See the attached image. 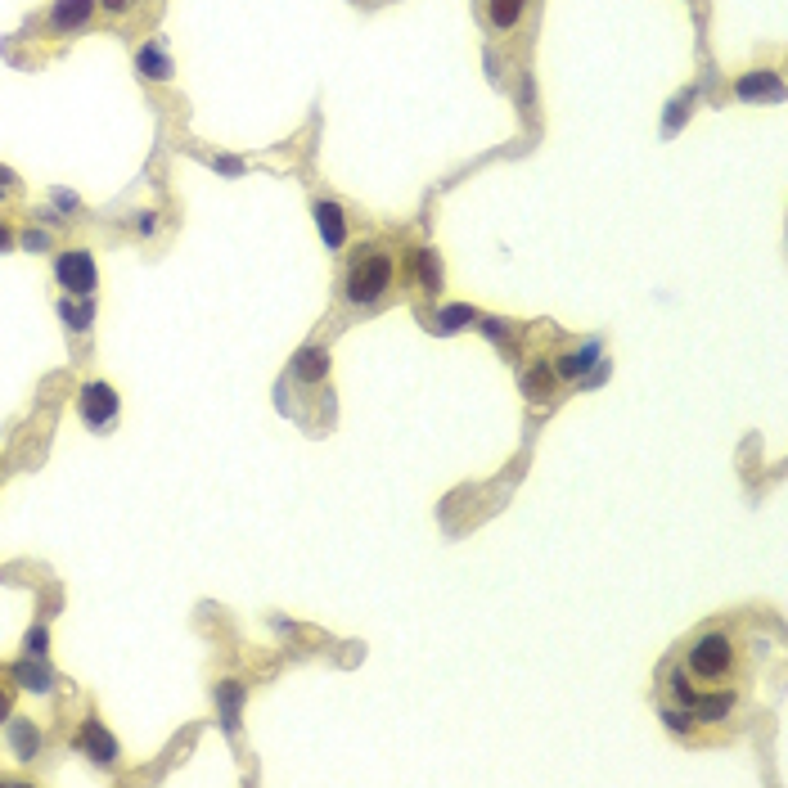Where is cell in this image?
<instances>
[{
    "instance_id": "6da1fadb",
    "label": "cell",
    "mask_w": 788,
    "mask_h": 788,
    "mask_svg": "<svg viewBox=\"0 0 788 788\" xmlns=\"http://www.w3.org/2000/svg\"><path fill=\"white\" fill-rule=\"evenodd\" d=\"M397 289V257L383 244H365L352 253L343 275V298L352 307H379L388 293Z\"/></svg>"
},
{
    "instance_id": "7a4b0ae2",
    "label": "cell",
    "mask_w": 788,
    "mask_h": 788,
    "mask_svg": "<svg viewBox=\"0 0 788 788\" xmlns=\"http://www.w3.org/2000/svg\"><path fill=\"white\" fill-rule=\"evenodd\" d=\"M55 275L68 293H77V298H91L95 284H100V275H95V257L86 253V248H68V253H59Z\"/></svg>"
},
{
    "instance_id": "3957f363",
    "label": "cell",
    "mask_w": 788,
    "mask_h": 788,
    "mask_svg": "<svg viewBox=\"0 0 788 788\" xmlns=\"http://www.w3.org/2000/svg\"><path fill=\"white\" fill-rule=\"evenodd\" d=\"M77 415H82L86 428L104 433V428L118 419V392H113L109 383H86L82 397H77Z\"/></svg>"
},
{
    "instance_id": "277c9868",
    "label": "cell",
    "mask_w": 788,
    "mask_h": 788,
    "mask_svg": "<svg viewBox=\"0 0 788 788\" xmlns=\"http://www.w3.org/2000/svg\"><path fill=\"white\" fill-rule=\"evenodd\" d=\"M289 379L293 388H316V383L329 379V352L325 347H302L289 365Z\"/></svg>"
},
{
    "instance_id": "5b68a950",
    "label": "cell",
    "mask_w": 788,
    "mask_h": 788,
    "mask_svg": "<svg viewBox=\"0 0 788 788\" xmlns=\"http://www.w3.org/2000/svg\"><path fill=\"white\" fill-rule=\"evenodd\" d=\"M95 5H100V0H55V5H50V32L68 37V32L86 28L91 14H95Z\"/></svg>"
},
{
    "instance_id": "8992f818",
    "label": "cell",
    "mask_w": 788,
    "mask_h": 788,
    "mask_svg": "<svg viewBox=\"0 0 788 788\" xmlns=\"http://www.w3.org/2000/svg\"><path fill=\"white\" fill-rule=\"evenodd\" d=\"M523 10H527V0H482V19L496 32L518 28V23H523Z\"/></svg>"
},
{
    "instance_id": "52a82bcc",
    "label": "cell",
    "mask_w": 788,
    "mask_h": 788,
    "mask_svg": "<svg viewBox=\"0 0 788 788\" xmlns=\"http://www.w3.org/2000/svg\"><path fill=\"white\" fill-rule=\"evenodd\" d=\"M82 748H86V752H91V757H95V761H100V766H109V761H113V757H118V743H113V734H109V730H104V725H100V721H95V716H91V721H86V725H82Z\"/></svg>"
},
{
    "instance_id": "ba28073f",
    "label": "cell",
    "mask_w": 788,
    "mask_h": 788,
    "mask_svg": "<svg viewBox=\"0 0 788 788\" xmlns=\"http://www.w3.org/2000/svg\"><path fill=\"white\" fill-rule=\"evenodd\" d=\"M316 226H320V235H325L329 248H343L347 244V217H343V208H338V203H316Z\"/></svg>"
},
{
    "instance_id": "9c48e42d",
    "label": "cell",
    "mask_w": 788,
    "mask_h": 788,
    "mask_svg": "<svg viewBox=\"0 0 788 788\" xmlns=\"http://www.w3.org/2000/svg\"><path fill=\"white\" fill-rule=\"evenodd\" d=\"M595 356H599V347L595 343H581V347H568V352L554 361V374L559 379H581V374L595 365Z\"/></svg>"
},
{
    "instance_id": "30bf717a",
    "label": "cell",
    "mask_w": 788,
    "mask_h": 788,
    "mask_svg": "<svg viewBox=\"0 0 788 788\" xmlns=\"http://www.w3.org/2000/svg\"><path fill=\"white\" fill-rule=\"evenodd\" d=\"M136 68H140V77H149V82H167V77L176 73L172 59H167V50H163V41H154V46L140 50V55H136Z\"/></svg>"
},
{
    "instance_id": "8fae6325",
    "label": "cell",
    "mask_w": 788,
    "mask_h": 788,
    "mask_svg": "<svg viewBox=\"0 0 788 788\" xmlns=\"http://www.w3.org/2000/svg\"><path fill=\"white\" fill-rule=\"evenodd\" d=\"M739 95H743V100H775V95H779V77L775 73L739 77Z\"/></svg>"
},
{
    "instance_id": "7c38bea8",
    "label": "cell",
    "mask_w": 788,
    "mask_h": 788,
    "mask_svg": "<svg viewBox=\"0 0 788 788\" xmlns=\"http://www.w3.org/2000/svg\"><path fill=\"white\" fill-rule=\"evenodd\" d=\"M10 743H14V752H19L23 761H32V757H37V748H41V734H37V725H28V721H14V725H10Z\"/></svg>"
},
{
    "instance_id": "4fadbf2b",
    "label": "cell",
    "mask_w": 788,
    "mask_h": 788,
    "mask_svg": "<svg viewBox=\"0 0 788 788\" xmlns=\"http://www.w3.org/2000/svg\"><path fill=\"white\" fill-rule=\"evenodd\" d=\"M415 262H419V284H424L428 293L442 289V266H437V253H433V248H419Z\"/></svg>"
},
{
    "instance_id": "5bb4252c",
    "label": "cell",
    "mask_w": 788,
    "mask_h": 788,
    "mask_svg": "<svg viewBox=\"0 0 788 788\" xmlns=\"http://www.w3.org/2000/svg\"><path fill=\"white\" fill-rule=\"evenodd\" d=\"M19 190H23V181L10 172V167H0V203H10V199H19Z\"/></svg>"
},
{
    "instance_id": "9a60e30c",
    "label": "cell",
    "mask_w": 788,
    "mask_h": 788,
    "mask_svg": "<svg viewBox=\"0 0 788 788\" xmlns=\"http://www.w3.org/2000/svg\"><path fill=\"white\" fill-rule=\"evenodd\" d=\"M100 5L109 14H131V10H136V0H100Z\"/></svg>"
},
{
    "instance_id": "2e32d148",
    "label": "cell",
    "mask_w": 788,
    "mask_h": 788,
    "mask_svg": "<svg viewBox=\"0 0 788 788\" xmlns=\"http://www.w3.org/2000/svg\"><path fill=\"white\" fill-rule=\"evenodd\" d=\"M10 703H14V689L5 685V680H0V721H5V716H10Z\"/></svg>"
},
{
    "instance_id": "e0dca14e",
    "label": "cell",
    "mask_w": 788,
    "mask_h": 788,
    "mask_svg": "<svg viewBox=\"0 0 788 788\" xmlns=\"http://www.w3.org/2000/svg\"><path fill=\"white\" fill-rule=\"evenodd\" d=\"M14 244V230H10V221H0V253Z\"/></svg>"
},
{
    "instance_id": "ac0fdd59",
    "label": "cell",
    "mask_w": 788,
    "mask_h": 788,
    "mask_svg": "<svg viewBox=\"0 0 788 788\" xmlns=\"http://www.w3.org/2000/svg\"><path fill=\"white\" fill-rule=\"evenodd\" d=\"M23 244H28V248H46V244H50V239H46V235H41V230H32V235H23Z\"/></svg>"
}]
</instances>
